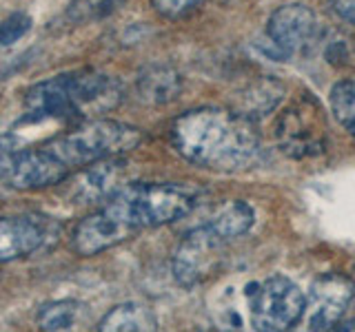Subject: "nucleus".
I'll return each mask as SVG.
<instances>
[{
  "label": "nucleus",
  "mask_w": 355,
  "mask_h": 332,
  "mask_svg": "<svg viewBox=\"0 0 355 332\" xmlns=\"http://www.w3.org/2000/svg\"><path fill=\"white\" fill-rule=\"evenodd\" d=\"M202 191L191 184L175 182H144L125 184L105 202L109 215L122 224L140 230L187 217L198 206Z\"/></svg>",
  "instance_id": "nucleus-3"
},
{
  "label": "nucleus",
  "mask_w": 355,
  "mask_h": 332,
  "mask_svg": "<svg viewBox=\"0 0 355 332\" xmlns=\"http://www.w3.org/2000/svg\"><path fill=\"white\" fill-rule=\"evenodd\" d=\"M324 127L327 122L322 120L320 109L315 102H302L286 111L277 127L282 147L288 155L302 158V155L320 153L324 147Z\"/></svg>",
  "instance_id": "nucleus-10"
},
{
  "label": "nucleus",
  "mask_w": 355,
  "mask_h": 332,
  "mask_svg": "<svg viewBox=\"0 0 355 332\" xmlns=\"http://www.w3.org/2000/svg\"><path fill=\"white\" fill-rule=\"evenodd\" d=\"M253 221H255V213L247 202H227L205 224L211 230H216L225 241H229L233 237L244 235L253 226Z\"/></svg>",
  "instance_id": "nucleus-16"
},
{
  "label": "nucleus",
  "mask_w": 355,
  "mask_h": 332,
  "mask_svg": "<svg viewBox=\"0 0 355 332\" xmlns=\"http://www.w3.org/2000/svg\"><path fill=\"white\" fill-rule=\"evenodd\" d=\"M173 149L187 162L220 173L247 171L260 158V136L251 118L227 109H193L171 124Z\"/></svg>",
  "instance_id": "nucleus-1"
},
{
  "label": "nucleus",
  "mask_w": 355,
  "mask_h": 332,
  "mask_svg": "<svg viewBox=\"0 0 355 332\" xmlns=\"http://www.w3.org/2000/svg\"><path fill=\"white\" fill-rule=\"evenodd\" d=\"M125 162L120 158H111L96 162L92 166H87V171L78 175V180L73 184V197L83 204H92V202H107V199L120 191V177L125 171Z\"/></svg>",
  "instance_id": "nucleus-13"
},
{
  "label": "nucleus",
  "mask_w": 355,
  "mask_h": 332,
  "mask_svg": "<svg viewBox=\"0 0 355 332\" xmlns=\"http://www.w3.org/2000/svg\"><path fill=\"white\" fill-rule=\"evenodd\" d=\"M329 7L338 18L355 22V0H329Z\"/></svg>",
  "instance_id": "nucleus-23"
},
{
  "label": "nucleus",
  "mask_w": 355,
  "mask_h": 332,
  "mask_svg": "<svg viewBox=\"0 0 355 332\" xmlns=\"http://www.w3.org/2000/svg\"><path fill=\"white\" fill-rule=\"evenodd\" d=\"M71 173L69 166H64L51 151L40 149H20L11 162L5 175V184L18 191H36L60 184Z\"/></svg>",
  "instance_id": "nucleus-8"
},
{
  "label": "nucleus",
  "mask_w": 355,
  "mask_h": 332,
  "mask_svg": "<svg viewBox=\"0 0 355 332\" xmlns=\"http://www.w3.org/2000/svg\"><path fill=\"white\" fill-rule=\"evenodd\" d=\"M133 232L136 230L125 226L114 215H109L105 208H100L98 213L87 215L76 224L71 232V248L83 257H92V255L118 246Z\"/></svg>",
  "instance_id": "nucleus-12"
},
{
  "label": "nucleus",
  "mask_w": 355,
  "mask_h": 332,
  "mask_svg": "<svg viewBox=\"0 0 355 332\" xmlns=\"http://www.w3.org/2000/svg\"><path fill=\"white\" fill-rule=\"evenodd\" d=\"M251 324L258 332H286L304 315V293L288 279L275 275L247 288Z\"/></svg>",
  "instance_id": "nucleus-5"
},
{
  "label": "nucleus",
  "mask_w": 355,
  "mask_h": 332,
  "mask_svg": "<svg viewBox=\"0 0 355 332\" xmlns=\"http://www.w3.org/2000/svg\"><path fill=\"white\" fill-rule=\"evenodd\" d=\"M29 29H31V18L27 14H22V11L9 14L5 20H0V44L9 47V44L25 38Z\"/></svg>",
  "instance_id": "nucleus-20"
},
{
  "label": "nucleus",
  "mask_w": 355,
  "mask_h": 332,
  "mask_svg": "<svg viewBox=\"0 0 355 332\" xmlns=\"http://www.w3.org/2000/svg\"><path fill=\"white\" fill-rule=\"evenodd\" d=\"M20 149H22L20 138L11 136V133H3V136H0V180H5L9 166Z\"/></svg>",
  "instance_id": "nucleus-22"
},
{
  "label": "nucleus",
  "mask_w": 355,
  "mask_h": 332,
  "mask_svg": "<svg viewBox=\"0 0 355 332\" xmlns=\"http://www.w3.org/2000/svg\"><path fill=\"white\" fill-rule=\"evenodd\" d=\"M80 304L62 299V302L44 304L36 315V324L42 332H71L80 321Z\"/></svg>",
  "instance_id": "nucleus-17"
},
{
  "label": "nucleus",
  "mask_w": 355,
  "mask_h": 332,
  "mask_svg": "<svg viewBox=\"0 0 355 332\" xmlns=\"http://www.w3.org/2000/svg\"><path fill=\"white\" fill-rule=\"evenodd\" d=\"M125 0H71L69 7L64 9L62 20L67 25H85L92 20H103L111 16L118 7H122Z\"/></svg>",
  "instance_id": "nucleus-18"
},
{
  "label": "nucleus",
  "mask_w": 355,
  "mask_h": 332,
  "mask_svg": "<svg viewBox=\"0 0 355 332\" xmlns=\"http://www.w3.org/2000/svg\"><path fill=\"white\" fill-rule=\"evenodd\" d=\"M266 33L282 53L293 55L315 44L320 25L315 14L306 5H284L271 14Z\"/></svg>",
  "instance_id": "nucleus-9"
},
{
  "label": "nucleus",
  "mask_w": 355,
  "mask_h": 332,
  "mask_svg": "<svg viewBox=\"0 0 355 332\" xmlns=\"http://www.w3.org/2000/svg\"><path fill=\"white\" fill-rule=\"evenodd\" d=\"M98 332H158V319L151 308L129 302L111 308L100 319Z\"/></svg>",
  "instance_id": "nucleus-15"
},
{
  "label": "nucleus",
  "mask_w": 355,
  "mask_h": 332,
  "mask_svg": "<svg viewBox=\"0 0 355 332\" xmlns=\"http://www.w3.org/2000/svg\"><path fill=\"white\" fill-rule=\"evenodd\" d=\"M202 3L205 0H151L153 9L164 18H182Z\"/></svg>",
  "instance_id": "nucleus-21"
},
{
  "label": "nucleus",
  "mask_w": 355,
  "mask_h": 332,
  "mask_svg": "<svg viewBox=\"0 0 355 332\" xmlns=\"http://www.w3.org/2000/svg\"><path fill=\"white\" fill-rule=\"evenodd\" d=\"M142 142V131L116 120H89L73 131L49 140L44 149L51 151L64 166L80 169L96 162L120 158Z\"/></svg>",
  "instance_id": "nucleus-4"
},
{
  "label": "nucleus",
  "mask_w": 355,
  "mask_h": 332,
  "mask_svg": "<svg viewBox=\"0 0 355 332\" xmlns=\"http://www.w3.org/2000/svg\"><path fill=\"white\" fill-rule=\"evenodd\" d=\"M331 332H355V321H347V324H338Z\"/></svg>",
  "instance_id": "nucleus-24"
},
{
  "label": "nucleus",
  "mask_w": 355,
  "mask_h": 332,
  "mask_svg": "<svg viewBox=\"0 0 355 332\" xmlns=\"http://www.w3.org/2000/svg\"><path fill=\"white\" fill-rule=\"evenodd\" d=\"M225 243L227 241L216 230H211L207 224H200L189 235H184V239L178 243L173 255L175 282L184 288H191L200 282H205L220 264Z\"/></svg>",
  "instance_id": "nucleus-6"
},
{
  "label": "nucleus",
  "mask_w": 355,
  "mask_h": 332,
  "mask_svg": "<svg viewBox=\"0 0 355 332\" xmlns=\"http://www.w3.org/2000/svg\"><path fill=\"white\" fill-rule=\"evenodd\" d=\"M331 111L340 124L355 138V82L342 80L331 89Z\"/></svg>",
  "instance_id": "nucleus-19"
},
{
  "label": "nucleus",
  "mask_w": 355,
  "mask_h": 332,
  "mask_svg": "<svg viewBox=\"0 0 355 332\" xmlns=\"http://www.w3.org/2000/svg\"><path fill=\"white\" fill-rule=\"evenodd\" d=\"M55 232H58V226L47 217H0V264L36 252Z\"/></svg>",
  "instance_id": "nucleus-11"
},
{
  "label": "nucleus",
  "mask_w": 355,
  "mask_h": 332,
  "mask_svg": "<svg viewBox=\"0 0 355 332\" xmlns=\"http://www.w3.org/2000/svg\"><path fill=\"white\" fill-rule=\"evenodd\" d=\"M180 91V75L169 64H149L138 75V95L149 104H166Z\"/></svg>",
  "instance_id": "nucleus-14"
},
{
  "label": "nucleus",
  "mask_w": 355,
  "mask_h": 332,
  "mask_svg": "<svg viewBox=\"0 0 355 332\" xmlns=\"http://www.w3.org/2000/svg\"><path fill=\"white\" fill-rule=\"evenodd\" d=\"M120 100L122 86L107 73L94 69L60 73L27 89L20 122L92 118L116 109Z\"/></svg>",
  "instance_id": "nucleus-2"
},
{
  "label": "nucleus",
  "mask_w": 355,
  "mask_h": 332,
  "mask_svg": "<svg viewBox=\"0 0 355 332\" xmlns=\"http://www.w3.org/2000/svg\"><path fill=\"white\" fill-rule=\"evenodd\" d=\"M355 295V284L340 273L322 275L313 282L302 321L309 332H331Z\"/></svg>",
  "instance_id": "nucleus-7"
}]
</instances>
